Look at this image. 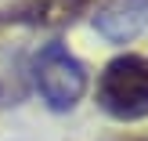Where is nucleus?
Masks as SVG:
<instances>
[{"label": "nucleus", "instance_id": "nucleus-2", "mask_svg": "<svg viewBox=\"0 0 148 141\" xmlns=\"http://www.w3.org/2000/svg\"><path fill=\"white\" fill-rule=\"evenodd\" d=\"M33 80L40 98L54 112H69L87 91V69L65 43H43L33 58Z\"/></svg>", "mask_w": 148, "mask_h": 141}, {"label": "nucleus", "instance_id": "nucleus-1", "mask_svg": "<svg viewBox=\"0 0 148 141\" xmlns=\"http://www.w3.org/2000/svg\"><path fill=\"white\" fill-rule=\"evenodd\" d=\"M98 105L112 120L134 123L148 116V58L119 54L98 76Z\"/></svg>", "mask_w": 148, "mask_h": 141}, {"label": "nucleus", "instance_id": "nucleus-3", "mask_svg": "<svg viewBox=\"0 0 148 141\" xmlns=\"http://www.w3.org/2000/svg\"><path fill=\"white\" fill-rule=\"evenodd\" d=\"M94 29L112 43L134 40L141 29H148V0H123V4L98 11L94 14Z\"/></svg>", "mask_w": 148, "mask_h": 141}, {"label": "nucleus", "instance_id": "nucleus-4", "mask_svg": "<svg viewBox=\"0 0 148 141\" xmlns=\"http://www.w3.org/2000/svg\"><path fill=\"white\" fill-rule=\"evenodd\" d=\"M94 0H29V4L22 7V14H14V18H22V22H43V25H51V22H72Z\"/></svg>", "mask_w": 148, "mask_h": 141}]
</instances>
